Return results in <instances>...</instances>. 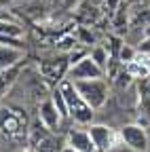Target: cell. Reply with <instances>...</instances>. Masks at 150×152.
Returning a JSON list of instances; mask_svg holds the SVG:
<instances>
[{"label":"cell","instance_id":"obj_17","mask_svg":"<svg viewBox=\"0 0 150 152\" xmlns=\"http://www.w3.org/2000/svg\"><path fill=\"white\" fill-rule=\"evenodd\" d=\"M138 51H140V53H146V55H150V36H148V38H144V40L140 42Z\"/></svg>","mask_w":150,"mask_h":152},{"label":"cell","instance_id":"obj_13","mask_svg":"<svg viewBox=\"0 0 150 152\" xmlns=\"http://www.w3.org/2000/svg\"><path fill=\"white\" fill-rule=\"evenodd\" d=\"M89 55H91V59L95 61L104 72L108 70V66H110V53H108L104 47H93V49L89 51Z\"/></svg>","mask_w":150,"mask_h":152},{"label":"cell","instance_id":"obj_9","mask_svg":"<svg viewBox=\"0 0 150 152\" xmlns=\"http://www.w3.org/2000/svg\"><path fill=\"white\" fill-rule=\"evenodd\" d=\"M66 144L72 146L74 150H78V152H97V148H95V144H93V140H91L87 129H72V131H68Z\"/></svg>","mask_w":150,"mask_h":152},{"label":"cell","instance_id":"obj_10","mask_svg":"<svg viewBox=\"0 0 150 152\" xmlns=\"http://www.w3.org/2000/svg\"><path fill=\"white\" fill-rule=\"evenodd\" d=\"M135 89H138V112L148 123L150 121V74L135 83Z\"/></svg>","mask_w":150,"mask_h":152},{"label":"cell","instance_id":"obj_20","mask_svg":"<svg viewBox=\"0 0 150 152\" xmlns=\"http://www.w3.org/2000/svg\"><path fill=\"white\" fill-rule=\"evenodd\" d=\"M21 152H23V150H21Z\"/></svg>","mask_w":150,"mask_h":152},{"label":"cell","instance_id":"obj_18","mask_svg":"<svg viewBox=\"0 0 150 152\" xmlns=\"http://www.w3.org/2000/svg\"><path fill=\"white\" fill-rule=\"evenodd\" d=\"M59 152H78V150H74L72 146H68V144H66V146H61V150H59Z\"/></svg>","mask_w":150,"mask_h":152},{"label":"cell","instance_id":"obj_14","mask_svg":"<svg viewBox=\"0 0 150 152\" xmlns=\"http://www.w3.org/2000/svg\"><path fill=\"white\" fill-rule=\"evenodd\" d=\"M21 34H23V28L17 21L0 19V36H17V38H21Z\"/></svg>","mask_w":150,"mask_h":152},{"label":"cell","instance_id":"obj_19","mask_svg":"<svg viewBox=\"0 0 150 152\" xmlns=\"http://www.w3.org/2000/svg\"><path fill=\"white\" fill-rule=\"evenodd\" d=\"M4 93H7V91H4V87H2V85H0V97H2V95H4Z\"/></svg>","mask_w":150,"mask_h":152},{"label":"cell","instance_id":"obj_7","mask_svg":"<svg viewBox=\"0 0 150 152\" xmlns=\"http://www.w3.org/2000/svg\"><path fill=\"white\" fill-rule=\"evenodd\" d=\"M106 72L91 59V55L87 53L83 59H78L76 64H72L68 68V74H66V78H70L72 83L74 80H87V78H102Z\"/></svg>","mask_w":150,"mask_h":152},{"label":"cell","instance_id":"obj_12","mask_svg":"<svg viewBox=\"0 0 150 152\" xmlns=\"http://www.w3.org/2000/svg\"><path fill=\"white\" fill-rule=\"evenodd\" d=\"M49 97L53 99L55 108L59 110V114L64 116V121H68V118H70V110H68V102H66V97H64V93H61L59 85H57V87H55V89L51 91V95H49Z\"/></svg>","mask_w":150,"mask_h":152},{"label":"cell","instance_id":"obj_16","mask_svg":"<svg viewBox=\"0 0 150 152\" xmlns=\"http://www.w3.org/2000/svg\"><path fill=\"white\" fill-rule=\"evenodd\" d=\"M72 45H76V40H74L72 36H68V38H61V40L57 42V47H59V49H66V51H68V49H72Z\"/></svg>","mask_w":150,"mask_h":152},{"label":"cell","instance_id":"obj_6","mask_svg":"<svg viewBox=\"0 0 150 152\" xmlns=\"http://www.w3.org/2000/svg\"><path fill=\"white\" fill-rule=\"evenodd\" d=\"M89 135L93 140V144H95L97 152H110L112 148H116L121 144V135L119 131H114L112 127L108 125H102V123H93L87 127Z\"/></svg>","mask_w":150,"mask_h":152},{"label":"cell","instance_id":"obj_8","mask_svg":"<svg viewBox=\"0 0 150 152\" xmlns=\"http://www.w3.org/2000/svg\"><path fill=\"white\" fill-rule=\"evenodd\" d=\"M38 121H40L47 129H51V131H55V133L59 131V127H61V123H64V116L59 114V110L55 108V104H53L51 97L40 99V104H38Z\"/></svg>","mask_w":150,"mask_h":152},{"label":"cell","instance_id":"obj_5","mask_svg":"<svg viewBox=\"0 0 150 152\" xmlns=\"http://www.w3.org/2000/svg\"><path fill=\"white\" fill-rule=\"evenodd\" d=\"M28 144L32 146V152H59V140L55 135V131L47 129L40 121L34 125L28 133Z\"/></svg>","mask_w":150,"mask_h":152},{"label":"cell","instance_id":"obj_3","mask_svg":"<svg viewBox=\"0 0 150 152\" xmlns=\"http://www.w3.org/2000/svg\"><path fill=\"white\" fill-rule=\"evenodd\" d=\"M26 116L21 110L15 108H0V133L7 140H21L26 137Z\"/></svg>","mask_w":150,"mask_h":152},{"label":"cell","instance_id":"obj_11","mask_svg":"<svg viewBox=\"0 0 150 152\" xmlns=\"http://www.w3.org/2000/svg\"><path fill=\"white\" fill-rule=\"evenodd\" d=\"M26 51L21 47H11V45H0V70H9L13 66H19L23 59Z\"/></svg>","mask_w":150,"mask_h":152},{"label":"cell","instance_id":"obj_2","mask_svg":"<svg viewBox=\"0 0 150 152\" xmlns=\"http://www.w3.org/2000/svg\"><path fill=\"white\" fill-rule=\"evenodd\" d=\"M74 87L80 93V97L93 108V110H102L110 97V87L102 78H87V80H74Z\"/></svg>","mask_w":150,"mask_h":152},{"label":"cell","instance_id":"obj_15","mask_svg":"<svg viewBox=\"0 0 150 152\" xmlns=\"http://www.w3.org/2000/svg\"><path fill=\"white\" fill-rule=\"evenodd\" d=\"M138 53H140V51H138L135 47H131V45H125V42H123L121 49H119V55H116V57H119L116 61L123 64V66H127L129 61H133L135 57H138Z\"/></svg>","mask_w":150,"mask_h":152},{"label":"cell","instance_id":"obj_4","mask_svg":"<svg viewBox=\"0 0 150 152\" xmlns=\"http://www.w3.org/2000/svg\"><path fill=\"white\" fill-rule=\"evenodd\" d=\"M119 135H121V142L131 152H148L150 150V137H148L146 125H142V123L123 125L121 131H119Z\"/></svg>","mask_w":150,"mask_h":152},{"label":"cell","instance_id":"obj_1","mask_svg":"<svg viewBox=\"0 0 150 152\" xmlns=\"http://www.w3.org/2000/svg\"><path fill=\"white\" fill-rule=\"evenodd\" d=\"M59 89L64 93V97L68 102V110H70V118H74L76 123L80 125H87L93 121V116H95V110H93L83 97H80V93L76 91V87H74V83L70 78H64L59 83Z\"/></svg>","mask_w":150,"mask_h":152}]
</instances>
